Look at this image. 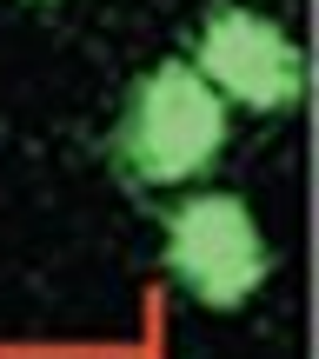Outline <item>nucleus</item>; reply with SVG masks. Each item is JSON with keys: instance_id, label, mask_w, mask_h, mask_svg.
I'll return each mask as SVG.
<instances>
[{"instance_id": "obj_1", "label": "nucleus", "mask_w": 319, "mask_h": 359, "mask_svg": "<svg viewBox=\"0 0 319 359\" xmlns=\"http://www.w3.org/2000/svg\"><path fill=\"white\" fill-rule=\"evenodd\" d=\"M226 140H233V107L193 74L186 53H173L127 87L107 154H114L127 187L166 193V187H193L200 173H213Z\"/></svg>"}, {"instance_id": "obj_2", "label": "nucleus", "mask_w": 319, "mask_h": 359, "mask_svg": "<svg viewBox=\"0 0 319 359\" xmlns=\"http://www.w3.org/2000/svg\"><path fill=\"white\" fill-rule=\"evenodd\" d=\"M160 266L173 273V286L206 313H240L246 299L266 286L273 253L259 233L246 193L233 187H200L186 200L166 206L160 219Z\"/></svg>"}, {"instance_id": "obj_3", "label": "nucleus", "mask_w": 319, "mask_h": 359, "mask_svg": "<svg viewBox=\"0 0 319 359\" xmlns=\"http://www.w3.org/2000/svg\"><path fill=\"white\" fill-rule=\"evenodd\" d=\"M186 60L226 107H246V114H293L306 100V47L273 13L240 0H213L200 13Z\"/></svg>"}, {"instance_id": "obj_4", "label": "nucleus", "mask_w": 319, "mask_h": 359, "mask_svg": "<svg viewBox=\"0 0 319 359\" xmlns=\"http://www.w3.org/2000/svg\"><path fill=\"white\" fill-rule=\"evenodd\" d=\"M20 7H60V0H20Z\"/></svg>"}]
</instances>
